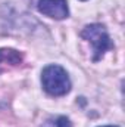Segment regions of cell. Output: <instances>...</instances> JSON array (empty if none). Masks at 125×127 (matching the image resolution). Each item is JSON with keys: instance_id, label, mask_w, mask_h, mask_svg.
I'll use <instances>...</instances> for the list:
<instances>
[{"instance_id": "1", "label": "cell", "mask_w": 125, "mask_h": 127, "mask_svg": "<svg viewBox=\"0 0 125 127\" xmlns=\"http://www.w3.org/2000/svg\"><path fill=\"white\" fill-rule=\"evenodd\" d=\"M41 84L52 96H63L71 90V80L66 69L56 64L47 65L41 71Z\"/></svg>"}, {"instance_id": "2", "label": "cell", "mask_w": 125, "mask_h": 127, "mask_svg": "<svg viewBox=\"0 0 125 127\" xmlns=\"http://www.w3.org/2000/svg\"><path fill=\"white\" fill-rule=\"evenodd\" d=\"M81 37L85 38L87 41H90L93 44V61L97 62L103 58V55L113 47L112 44V40L109 37V34L106 31L104 25L102 24H90V25H85L84 30L81 31Z\"/></svg>"}, {"instance_id": "3", "label": "cell", "mask_w": 125, "mask_h": 127, "mask_svg": "<svg viewBox=\"0 0 125 127\" xmlns=\"http://www.w3.org/2000/svg\"><path fill=\"white\" fill-rule=\"evenodd\" d=\"M37 7L40 13L58 21L69 16V7L66 0H38Z\"/></svg>"}, {"instance_id": "4", "label": "cell", "mask_w": 125, "mask_h": 127, "mask_svg": "<svg viewBox=\"0 0 125 127\" xmlns=\"http://www.w3.org/2000/svg\"><path fill=\"white\" fill-rule=\"evenodd\" d=\"M24 56L19 50L10 49V47H1L0 49V64H9V65H19L22 62Z\"/></svg>"}, {"instance_id": "5", "label": "cell", "mask_w": 125, "mask_h": 127, "mask_svg": "<svg viewBox=\"0 0 125 127\" xmlns=\"http://www.w3.org/2000/svg\"><path fill=\"white\" fill-rule=\"evenodd\" d=\"M44 127H72V126H71V121H69L68 117L61 115V117H58L55 121H47Z\"/></svg>"}, {"instance_id": "6", "label": "cell", "mask_w": 125, "mask_h": 127, "mask_svg": "<svg viewBox=\"0 0 125 127\" xmlns=\"http://www.w3.org/2000/svg\"><path fill=\"white\" fill-rule=\"evenodd\" d=\"M100 127H119V126H100Z\"/></svg>"}, {"instance_id": "7", "label": "cell", "mask_w": 125, "mask_h": 127, "mask_svg": "<svg viewBox=\"0 0 125 127\" xmlns=\"http://www.w3.org/2000/svg\"><path fill=\"white\" fill-rule=\"evenodd\" d=\"M81 1H85V0H81Z\"/></svg>"}]
</instances>
